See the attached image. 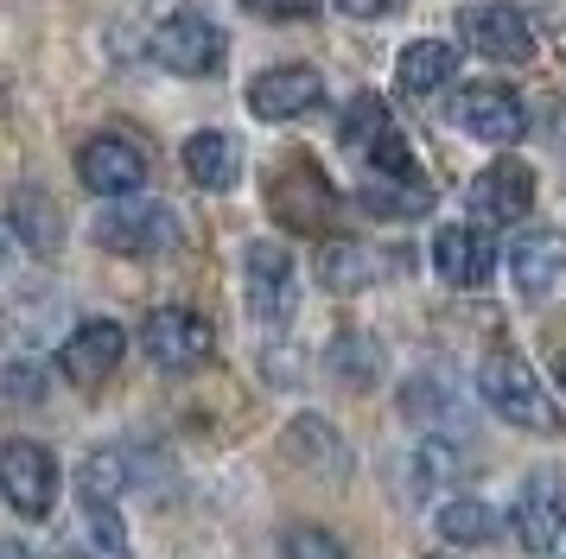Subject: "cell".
<instances>
[{"instance_id":"cell-2","label":"cell","mask_w":566,"mask_h":559,"mask_svg":"<svg viewBox=\"0 0 566 559\" xmlns=\"http://www.w3.org/2000/svg\"><path fill=\"white\" fill-rule=\"evenodd\" d=\"M96 242L108 254H166L179 249V217L159 198H115L96 210Z\"/></svg>"},{"instance_id":"cell-13","label":"cell","mask_w":566,"mask_h":559,"mask_svg":"<svg viewBox=\"0 0 566 559\" xmlns=\"http://www.w3.org/2000/svg\"><path fill=\"white\" fill-rule=\"evenodd\" d=\"M268 203H274V217H281L286 229H325V223H332V210H337L325 172H318V166H306V159L281 166L274 191H268Z\"/></svg>"},{"instance_id":"cell-22","label":"cell","mask_w":566,"mask_h":559,"mask_svg":"<svg viewBox=\"0 0 566 559\" xmlns=\"http://www.w3.org/2000/svg\"><path fill=\"white\" fill-rule=\"evenodd\" d=\"M433 528L452 540V547H484V540H496V515H490V503H478V496H452V503H439Z\"/></svg>"},{"instance_id":"cell-11","label":"cell","mask_w":566,"mask_h":559,"mask_svg":"<svg viewBox=\"0 0 566 559\" xmlns=\"http://www.w3.org/2000/svg\"><path fill=\"white\" fill-rule=\"evenodd\" d=\"M459 127L471 140L510 147V140H522V127H528V108H522V96L503 89V83H464L459 89Z\"/></svg>"},{"instance_id":"cell-18","label":"cell","mask_w":566,"mask_h":559,"mask_svg":"<svg viewBox=\"0 0 566 559\" xmlns=\"http://www.w3.org/2000/svg\"><path fill=\"white\" fill-rule=\"evenodd\" d=\"M185 172H191V184H205V191H230L235 178H242V147H235L223 127H205V134L185 140Z\"/></svg>"},{"instance_id":"cell-28","label":"cell","mask_w":566,"mask_h":559,"mask_svg":"<svg viewBox=\"0 0 566 559\" xmlns=\"http://www.w3.org/2000/svg\"><path fill=\"white\" fill-rule=\"evenodd\" d=\"M242 7L261 20H312L318 13V0H242Z\"/></svg>"},{"instance_id":"cell-16","label":"cell","mask_w":566,"mask_h":559,"mask_svg":"<svg viewBox=\"0 0 566 559\" xmlns=\"http://www.w3.org/2000/svg\"><path fill=\"white\" fill-rule=\"evenodd\" d=\"M510 280L528 293V299H547L566 280V235L560 229H528L510 242Z\"/></svg>"},{"instance_id":"cell-10","label":"cell","mask_w":566,"mask_h":559,"mask_svg":"<svg viewBox=\"0 0 566 559\" xmlns=\"http://www.w3.org/2000/svg\"><path fill=\"white\" fill-rule=\"evenodd\" d=\"M318 102H325V76L312 64H274L249 83V115L255 122H300Z\"/></svg>"},{"instance_id":"cell-7","label":"cell","mask_w":566,"mask_h":559,"mask_svg":"<svg viewBox=\"0 0 566 559\" xmlns=\"http://www.w3.org/2000/svg\"><path fill=\"white\" fill-rule=\"evenodd\" d=\"M140 344H147V356H154L159 369H198V362H210V350H217L210 325L198 318V312H185V305H159V312H147Z\"/></svg>"},{"instance_id":"cell-19","label":"cell","mask_w":566,"mask_h":559,"mask_svg":"<svg viewBox=\"0 0 566 559\" xmlns=\"http://www.w3.org/2000/svg\"><path fill=\"white\" fill-rule=\"evenodd\" d=\"M388 267H395V261L376 254V249H363V242H325V254H318V280H325L332 293H363V286H376Z\"/></svg>"},{"instance_id":"cell-17","label":"cell","mask_w":566,"mask_h":559,"mask_svg":"<svg viewBox=\"0 0 566 559\" xmlns=\"http://www.w3.org/2000/svg\"><path fill=\"white\" fill-rule=\"evenodd\" d=\"M459 76V45L452 39H413L401 51V64H395V83L408 89V96H433Z\"/></svg>"},{"instance_id":"cell-5","label":"cell","mask_w":566,"mask_h":559,"mask_svg":"<svg viewBox=\"0 0 566 559\" xmlns=\"http://www.w3.org/2000/svg\"><path fill=\"white\" fill-rule=\"evenodd\" d=\"M242 280H249V312L261 325H286L293 305H300V267L281 242H255L242 254Z\"/></svg>"},{"instance_id":"cell-9","label":"cell","mask_w":566,"mask_h":559,"mask_svg":"<svg viewBox=\"0 0 566 559\" xmlns=\"http://www.w3.org/2000/svg\"><path fill=\"white\" fill-rule=\"evenodd\" d=\"M77 178L96 198H134L147 184V152L134 147V140H122V134H96L77 152Z\"/></svg>"},{"instance_id":"cell-26","label":"cell","mask_w":566,"mask_h":559,"mask_svg":"<svg viewBox=\"0 0 566 559\" xmlns=\"http://www.w3.org/2000/svg\"><path fill=\"white\" fill-rule=\"evenodd\" d=\"M83 496H103V503H115L122 489H128V464H122V452H96L90 464H83V477H77Z\"/></svg>"},{"instance_id":"cell-8","label":"cell","mask_w":566,"mask_h":559,"mask_svg":"<svg viewBox=\"0 0 566 559\" xmlns=\"http://www.w3.org/2000/svg\"><path fill=\"white\" fill-rule=\"evenodd\" d=\"M510 521H515V540H522L528 553H554V547H560V528H566V483L554 477V471L522 477Z\"/></svg>"},{"instance_id":"cell-30","label":"cell","mask_w":566,"mask_h":559,"mask_svg":"<svg viewBox=\"0 0 566 559\" xmlns=\"http://www.w3.org/2000/svg\"><path fill=\"white\" fill-rule=\"evenodd\" d=\"M0 559H32V553L20 547V540H7V547H0Z\"/></svg>"},{"instance_id":"cell-24","label":"cell","mask_w":566,"mask_h":559,"mask_svg":"<svg viewBox=\"0 0 566 559\" xmlns=\"http://www.w3.org/2000/svg\"><path fill=\"white\" fill-rule=\"evenodd\" d=\"M332 369H337V381H357V388H369V381L382 376V356H376V344H369V337H337V344H332Z\"/></svg>"},{"instance_id":"cell-31","label":"cell","mask_w":566,"mask_h":559,"mask_svg":"<svg viewBox=\"0 0 566 559\" xmlns=\"http://www.w3.org/2000/svg\"><path fill=\"white\" fill-rule=\"evenodd\" d=\"M560 388H566V356H560Z\"/></svg>"},{"instance_id":"cell-1","label":"cell","mask_w":566,"mask_h":559,"mask_svg":"<svg viewBox=\"0 0 566 559\" xmlns=\"http://www.w3.org/2000/svg\"><path fill=\"white\" fill-rule=\"evenodd\" d=\"M478 394L490 401V413H503L510 426H528V432H560V413L554 401L541 394L535 369L522 362L515 350H490L478 362Z\"/></svg>"},{"instance_id":"cell-27","label":"cell","mask_w":566,"mask_h":559,"mask_svg":"<svg viewBox=\"0 0 566 559\" xmlns=\"http://www.w3.org/2000/svg\"><path fill=\"white\" fill-rule=\"evenodd\" d=\"M281 559H344V547H337L325 528H286L281 534Z\"/></svg>"},{"instance_id":"cell-25","label":"cell","mask_w":566,"mask_h":559,"mask_svg":"<svg viewBox=\"0 0 566 559\" xmlns=\"http://www.w3.org/2000/svg\"><path fill=\"white\" fill-rule=\"evenodd\" d=\"M382 134H388V108L376 96H357L350 108H344V147L350 152H369Z\"/></svg>"},{"instance_id":"cell-21","label":"cell","mask_w":566,"mask_h":559,"mask_svg":"<svg viewBox=\"0 0 566 559\" xmlns=\"http://www.w3.org/2000/svg\"><path fill=\"white\" fill-rule=\"evenodd\" d=\"M7 223H13V235L27 242L32 254H57V242H64V217H57V203L45 198V191H13V210H7Z\"/></svg>"},{"instance_id":"cell-15","label":"cell","mask_w":566,"mask_h":559,"mask_svg":"<svg viewBox=\"0 0 566 559\" xmlns=\"http://www.w3.org/2000/svg\"><path fill=\"white\" fill-rule=\"evenodd\" d=\"M433 267H439L446 286L471 293V286H484V280L496 274V242H490L484 229H471V223H446L433 235Z\"/></svg>"},{"instance_id":"cell-29","label":"cell","mask_w":566,"mask_h":559,"mask_svg":"<svg viewBox=\"0 0 566 559\" xmlns=\"http://www.w3.org/2000/svg\"><path fill=\"white\" fill-rule=\"evenodd\" d=\"M337 13H350V20H382L395 7H408V0H332Z\"/></svg>"},{"instance_id":"cell-14","label":"cell","mask_w":566,"mask_h":559,"mask_svg":"<svg viewBox=\"0 0 566 559\" xmlns=\"http://www.w3.org/2000/svg\"><path fill=\"white\" fill-rule=\"evenodd\" d=\"M535 203V172L522 159H490L484 172L471 178V210L484 223H522Z\"/></svg>"},{"instance_id":"cell-6","label":"cell","mask_w":566,"mask_h":559,"mask_svg":"<svg viewBox=\"0 0 566 559\" xmlns=\"http://www.w3.org/2000/svg\"><path fill=\"white\" fill-rule=\"evenodd\" d=\"M0 483H7L13 515L45 521L52 503H57V457L45 452V445H32V439H13V445L0 452Z\"/></svg>"},{"instance_id":"cell-12","label":"cell","mask_w":566,"mask_h":559,"mask_svg":"<svg viewBox=\"0 0 566 559\" xmlns=\"http://www.w3.org/2000/svg\"><path fill=\"white\" fill-rule=\"evenodd\" d=\"M122 350H128L122 325H108V318H90V325H77L71 337H64V350H57V369H64V381H77V388H103V381L115 376Z\"/></svg>"},{"instance_id":"cell-20","label":"cell","mask_w":566,"mask_h":559,"mask_svg":"<svg viewBox=\"0 0 566 559\" xmlns=\"http://www.w3.org/2000/svg\"><path fill=\"white\" fill-rule=\"evenodd\" d=\"M71 540H77V559H134L128 553V528H122L115 503H103V496H83Z\"/></svg>"},{"instance_id":"cell-4","label":"cell","mask_w":566,"mask_h":559,"mask_svg":"<svg viewBox=\"0 0 566 559\" xmlns=\"http://www.w3.org/2000/svg\"><path fill=\"white\" fill-rule=\"evenodd\" d=\"M459 32L471 39V51H484L490 64H528L535 57V25L510 0H478L459 13Z\"/></svg>"},{"instance_id":"cell-23","label":"cell","mask_w":566,"mask_h":559,"mask_svg":"<svg viewBox=\"0 0 566 559\" xmlns=\"http://www.w3.org/2000/svg\"><path fill=\"white\" fill-rule=\"evenodd\" d=\"M363 203L376 217H427L433 210V191H427V178H369L363 184Z\"/></svg>"},{"instance_id":"cell-3","label":"cell","mask_w":566,"mask_h":559,"mask_svg":"<svg viewBox=\"0 0 566 559\" xmlns=\"http://www.w3.org/2000/svg\"><path fill=\"white\" fill-rule=\"evenodd\" d=\"M147 51H154L159 71H172V76H210V71H223L230 39H223V25L205 20V13H172V20L154 25Z\"/></svg>"}]
</instances>
